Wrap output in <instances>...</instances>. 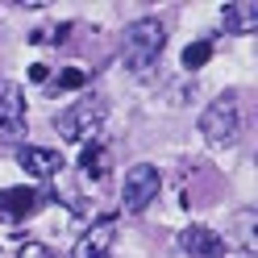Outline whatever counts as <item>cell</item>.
<instances>
[{"mask_svg":"<svg viewBox=\"0 0 258 258\" xmlns=\"http://www.w3.org/2000/svg\"><path fill=\"white\" fill-rule=\"evenodd\" d=\"M112 241H117V217L104 213V217H96L88 229L79 233V241L71 246V258H108Z\"/></svg>","mask_w":258,"mask_h":258,"instance_id":"5b68a950","label":"cell"},{"mask_svg":"<svg viewBox=\"0 0 258 258\" xmlns=\"http://www.w3.org/2000/svg\"><path fill=\"white\" fill-rule=\"evenodd\" d=\"M108 163H112V154H108V146H104L100 138L88 142V146L79 150V171H84L88 179H100V175H108Z\"/></svg>","mask_w":258,"mask_h":258,"instance_id":"8fae6325","label":"cell"},{"mask_svg":"<svg viewBox=\"0 0 258 258\" xmlns=\"http://www.w3.org/2000/svg\"><path fill=\"white\" fill-rule=\"evenodd\" d=\"M17 167L34 179H54L62 175V154L50 146H17Z\"/></svg>","mask_w":258,"mask_h":258,"instance_id":"ba28073f","label":"cell"},{"mask_svg":"<svg viewBox=\"0 0 258 258\" xmlns=\"http://www.w3.org/2000/svg\"><path fill=\"white\" fill-rule=\"evenodd\" d=\"M108 117V108L104 100H96V96H84V100H75L71 108H62L58 117H54V129H58V138H67V142H96V134H100V125Z\"/></svg>","mask_w":258,"mask_h":258,"instance_id":"3957f363","label":"cell"},{"mask_svg":"<svg viewBox=\"0 0 258 258\" xmlns=\"http://www.w3.org/2000/svg\"><path fill=\"white\" fill-rule=\"evenodd\" d=\"M0 138L5 142L25 138V92L13 79L0 84Z\"/></svg>","mask_w":258,"mask_h":258,"instance_id":"8992f818","label":"cell"},{"mask_svg":"<svg viewBox=\"0 0 258 258\" xmlns=\"http://www.w3.org/2000/svg\"><path fill=\"white\" fill-rule=\"evenodd\" d=\"M17 258H54V250L46 246V241H21Z\"/></svg>","mask_w":258,"mask_h":258,"instance_id":"5bb4252c","label":"cell"},{"mask_svg":"<svg viewBox=\"0 0 258 258\" xmlns=\"http://www.w3.org/2000/svg\"><path fill=\"white\" fill-rule=\"evenodd\" d=\"M208 58H213V42H191L187 50H183V67L187 71H200Z\"/></svg>","mask_w":258,"mask_h":258,"instance_id":"4fadbf2b","label":"cell"},{"mask_svg":"<svg viewBox=\"0 0 258 258\" xmlns=\"http://www.w3.org/2000/svg\"><path fill=\"white\" fill-rule=\"evenodd\" d=\"M38 208H42V191H34V187H9V191H0V217L21 221V217H34Z\"/></svg>","mask_w":258,"mask_h":258,"instance_id":"30bf717a","label":"cell"},{"mask_svg":"<svg viewBox=\"0 0 258 258\" xmlns=\"http://www.w3.org/2000/svg\"><path fill=\"white\" fill-rule=\"evenodd\" d=\"M179 250L191 254V258H225L229 241H225L217 229H208V225H187V229L179 233Z\"/></svg>","mask_w":258,"mask_h":258,"instance_id":"52a82bcc","label":"cell"},{"mask_svg":"<svg viewBox=\"0 0 258 258\" xmlns=\"http://www.w3.org/2000/svg\"><path fill=\"white\" fill-rule=\"evenodd\" d=\"M84 84H88V75L79 71V67H62L50 84H46V92H79Z\"/></svg>","mask_w":258,"mask_h":258,"instance_id":"7c38bea8","label":"cell"},{"mask_svg":"<svg viewBox=\"0 0 258 258\" xmlns=\"http://www.w3.org/2000/svg\"><path fill=\"white\" fill-rule=\"evenodd\" d=\"M163 46H167V25L158 17H138L134 25L125 29V42H121V62L125 71H150L158 58H163Z\"/></svg>","mask_w":258,"mask_h":258,"instance_id":"6da1fadb","label":"cell"},{"mask_svg":"<svg viewBox=\"0 0 258 258\" xmlns=\"http://www.w3.org/2000/svg\"><path fill=\"white\" fill-rule=\"evenodd\" d=\"M200 134L208 146H237V138H241V96L237 92H221L213 104H208L200 112Z\"/></svg>","mask_w":258,"mask_h":258,"instance_id":"7a4b0ae2","label":"cell"},{"mask_svg":"<svg viewBox=\"0 0 258 258\" xmlns=\"http://www.w3.org/2000/svg\"><path fill=\"white\" fill-rule=\"evenodd\" d=\"M221 25H225V34H237V38H246L258 29V5L254 0H233V5H225L221 9Z\"/></svg>","mask_w":258,"mask_h":258,"instance_id":"9c48e42d","label":"cell"},{"mask_svg":"<svg viewBox=\"0 0 258 258\" xmlns=\"http://www.w3.org/2000/svg\"><path fill=\"white\" fill-rule=\"evenodd\" d=\"M163 191V171L154 163H134L121 179V208L125 213H146Z\"/></svg>","mask_w":258,"mask_h":258,"instance_id":"277c9868","label":"cell"},{"mask_svg":"<svg viewBox=\"0 0 258 258\" xmlns=\"http://www.w3.org/2000/svg\"><path fill=\"white\" fill-rule=\"evenodd\" d=\"M29 79H34V84H42V88H46V84H50V71H46L42 62H38V67H29Z\"/></svg>","mask_w":258,"mask_h":258,"instance_id":"9a60e30c","label":"cell"}]
</instances>
